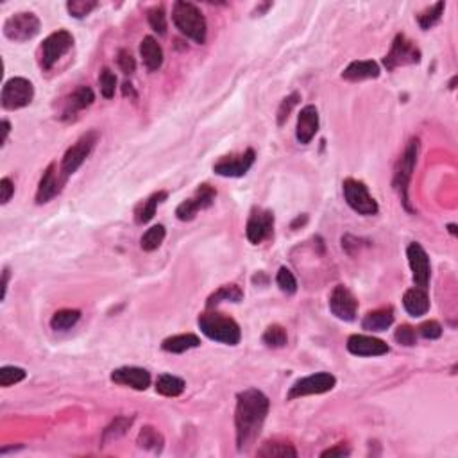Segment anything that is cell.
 I'll use <instances>...</instances> for the list:
<instances>
[{
	"mask_svg": "<svg viewBox=\"0 0 458 458\" xmlns=\"http://www.w3.org/2000/svg\"><path fill=\"white\" fill-rule=\"evenodd\" d=\"M271 401L262 390L247 389L237 396L235 430L238 451H247L259 435L268 415Z\"/></svg>",
	"mask_w": 458,
	"mask_h": 458,
	"instance_id": "6da1fadb",
	"label": "cell"
},
{
	"mask_svg": "<svg viewBox=\"0 0 458 458\" xmlns=\"http://www.w3.org/2000/svg\"><path fill=\"white\" fill-rule=\"evenodd\" d=\"M197 324H199L203 335H206L210 340L221 342L226 346H237L242 338V331H240L237 320L233 317L219 313V311H206L199 315Z\"/></svg>",
	"mask_w": 458,
	"mask_h": 458,
	"instance_id": "7a4b0ae2",
	"label": "cell"
},
{
	"mask_svg": "<svg viewBox=\"0 0 458 458\" xmlns=\"http://www.w3.org/2000/svg\"><path fill=\"white\" fill-rule=\"evenodd\" d=\"M172 20L174 26L178 27L179 33L185 35L186 38L194 39L195 44L201 45L206 42V18H204L203 11L195 4L185 2V0H178L172 8Z\"/></svg>",
	"mask_w": 458,
	"mask_h": 458,
	"instance_id": "3957f363",
	"label": "cell"
},
{
	"mask_svg": "<svg viewBox=\"0 0 458 458\" xmlns=\"http://www.w3.org/2000/svg\"><path fill=\"white\" fill-rule=\"evenodd\" d=\"M419 138H412L405 147V152L399 158L398 165H396V170H394V179L392 185L396 188V192L401 197V203L405 204L408 212H412L410 199H408V186H410L412 172L415 169V163H417V156H419Z\"/></svg>",
	"mask_w": 458,
	"mask_h": 458,
	"instance_id": "277c9868",
	"label": "cell"
},
{
	"mask_svg": "<svg viewBox=\"0 0 458 458\" xmlns=\"http://www.w3.org/2000/svg\"><path fill=\"white\" fill-rule=\"evenodd\" d=\"M97 142H99V133L97 131H88L86 134H82L81 138L68 147V151L63 156V161H61V176L65 179H68L72 174L77 172L81 169V165L86 161L88 156L91 154V151L95 149Z\"/></svg>",
	"mask_w": 458,
	"mask_h": 458,
	"instance_id": "5b68a950",
	"label": "cell"
},
{
	"mask_svg": "<svg viewBox=\"0 0 458 458\" xmlns=\"http://www.w3.org/2000/svg\"><path fill=\"white\" fill-rule=\"evenodd\" d=\"M342 190H344L346 203L349 204L351 210L358 213V215L371 217L380 212V206H378L376 199L369 194V188L365 186V183L349 178L344 181Z\"/></svg>",
	"mask_w": 458,
	"mask_h": 458,
	"instance_id": "8992f818",
	"label": "cell"
},
{
	"mask_svg": "<svg viewBox=\"0 0 458 458\" xmlns=\"http://www.w3.org/2000/svg\"><path fill=\"white\" fill-rule=\"evenodd\" d=\"M33 99H35V86L26 77H13L6 81L2 95H0L2 108L9 109V111L26 108L33 102Z\"/></svg>",
	"mask_w": 458,
	"mask_h": 458,
	"instance_id": "52a82bcc",
	"label": "cell"
},
{
	"mask_svg": "<svg viewBox=\"0 0 458 458\" xmlns=\"http://www.w3.org/2000/svg\"><path fill=\"white\" fill-rule=\"evenodd\" d=\"M421 61V51L415 47L414 42L407 38L405 35H398L394 38L390 51L387 52V56L383 57L385 68L392 72V70L399 68V66L407 65H417Z\"/></svg>",
	"mask_w": 458,
	"mask_h": 458,
	"instance_id": "ba28073f",
	"label": "cell"
},
{
	"mask_svg": "<svg viewBox=\"0 0 458 458\" xmlns=\"http://www.w3.org/2000/svg\"><path fill=\"white\" fill-rule=\"evenodd\" d=\"M42 22L35 13H15L4 22V36L11 42H29L39 35Z\"/></svg>",
	"mask_w": 458,
	"mask_h": 458,
	"instance_id": "9c48e42d",
	"label": "cell"
},
{
	"mask_svg": "<svg viewBox=\"0 0 458 458\" xmlns=\"http://www.w3.org/2000/svg\"><path fill=\"white\" fill-rule=\"evenodd\" d=\"M335 385H337V378L333 376V374H329V372H315V374H310V376H304L295 381L290 387L286 398L292 401V399L304 398V396H317V394H324L333 390Z\"/></svg>",
	"mask_w": 458,
	"mask_h": 458,
	"instance_id": "30bf717a",
	"label": "cell"
},
{
	"mask_svg": "<svg viewBox=\"0 0 458 458\" xmlns=\"http://www.w3.org/2000/svg\"><path fill=\"white\" fill-rule=\"evenodd\" d=\"M74 47V36L68 30H56L48 35L42 44V68L51 70L70 48Z\"/></svg>",
	"mask_w": 458,
	"mask_h": 458,
	"instance_id": "8fae6325",
	"label": "cell"
},
{
	"mask_svg": "<svg viewBox=\"0 0 458 458\" xmlns=\"http://www.w3.org/2000/svg\"><path fill=\"white\" fill-rule=\"evenodd\" d=\"M215 188H212L210 185H201L190 199L183 201V203L176 208V217L183 222L194 221L197 213L203 212V210H206V208H210L215 203Z\"/></svg>",
	"mask_w": 458,
	"mask_h": 458,
	"instance_id": "7c38bea8",
	"label": "cell"
},
{
	"mask_svg": "<svg viewBox=\"0 0 458 458\" xmlns=\"http://www.w3.org/2000/svg\"><path fill=\"white\" fill-rule=\"evenodd\" d=\"M255 160L256 152L253 149H247L242 154H231L221 158L213 165V172L217 176H222V178H242L251 170Z\"/></svg>",
	"mask_w": 458,
	"mask_h": 458,
	"instance_id": "4fadbf2b",
	"label": "cell"
},
{
	"mask_svg": "<svg viewBox=\"0 0 458 458\" xmlns=\"http://www.w3.org/2000/svg\"><path fill=\"white\" fill-rule=\"evenodd\" d=\"M274 231V213L271 210H264V208H255L247 221L246 235L247 240L253 246H259L265 242L267 238L273 237Z\"/></svg>",
	"mask_w": 458,
	"mask_h": 458,
	"instance_id": "5bb4252c",
	"label": "cell"
},
{
	"mask_svg": "<svg viewBox=\"0 0 458 458\" xmlns=\"http://www.w3.org/2000/svg\"><path fill=\"white\" fill-rule=\"evenodd\" d=\"M329 310L337 319L351 322L356 319V313H358V301L347 286L337 285L329 295Z\"/></svg>",
	"mask_w": 458,
	"mask_h": 458,
	"instance_id": "9a60e30c",
	"label": "cell"
},
{
	"mask_svg": "<svg viewBox=\"0 0 458 458\" xmlns=\"http://www.w3.org/2000/svg\"><path fill=\"white\" fill-rule=\"evenodd\" d=\"M407 258L412 268V277H414L415 286L426 288L432 277V265H430L428 253L424 251L421 244L414 242L407 247Z\"/></svg>",
	"mask_w": 458,
	"mask_h": 458,
	"instance_id": "2e32d148",
	"label": "cell"
},
{
	"mask_svg": "<svg viewBox=\"0 0 458 458\" xmlns=\"http://www.w3.org/2000/svg\"><path fill=\"white\" fill-rule=\"evenodd\" d=\"M346 347L351 355L363 356V358H369V356H383L390 351V347L387 346V342L380 340V338L376 337H371V335H351V337L347 338Z\"/></svg>",
	"mask_w": 458,
	"mask_h": 458,
	"instance_id": "e0dca14e",
	"label": "cell"
},
{
	"mask_svg": "<svg viewBox=\"0 0 458 458\" xmlns=\"http://www.w3.org/2000/svg\"><path fill=\"white\" fill-rule=\"evenodd\" d=\"M65 181L66 179L63 178L61 174H57L56 163L48 165L47 169H45L44 176H42V179H39L38 190H36V203L45 204L54 199L61 192Z\"/></svg>",
	"mask_w": 458,
	"mask_h": 458,
	"instance_id": "ac0fdd59",
	"label": "cell"
},
{
	"mask_svg": "<svg viewBox=\"0 0 458 458\" xmlns=\"http://www.w3.org/2000/svg\"><path fill=\"white\" fill-rule=\"evenodd\" d=\"M111 381L134 390H147L151 385V374L142 367H118L111 372Z\"/></svg>",
	"mask_w": 458,
	"mask_h": 458,
	"instance_id": "d6986e66",
	"label": "cell"
},
{
	"mask_svg": "<svg viewBox=\"0 0 458 458\" xmlns=\"http://www.w3.org/2000/svg\"><path fill=\"white\" fill-rule=\"evenodd\" d=\"M317 131H319V111L315 106H304L297 117L295 138L301 145H308L315 138Z\"/></svg>",
	"mask_w": 458,
	"mask_h": 458,
	"instance_id": "ffe728a7",
	"label": "cell"
},
{
	"mask_svg": "<svg viewBox=\"0 0 458 458\" xmlns=\"http://www.w3.org/2000/svg\"><path fill=\"white\" fill-rule=\"evenodd\" d=\"M95 100V93L93 90L88 86H79L75 88L74 93H70L65 100V106H63V111H61V118H65V120H72L75 118L79 111L82 109L90 108L91 104Z\"/></svg>",
	"mask_w": 458,
	"mask_h": 458,
	"instance_id": "44dd1931",
	"label": "cell"
},
{
	"mask_svg": "<svg viewBox=\"0 0 458 458\" xmlns=\"http://www.w3.org/2000/svg\"><path fill=\"white\" fill-rule=\"evenodd\" d=\"M403 306H405L408 315L412 317L426 315L430 310V297L426 288L414 286V288L407 290L405 295H403Z\"/></svg>",
	"mask_w": 458,
	"mask_h": 458,
	"instance_id": "7402d4cb",
	"label": "cell"
},
{
	"mask_svg": "<svg viewBox=\"0 0 458 458\" xmlns=\"http://www.w3.org/2000/svg\"><path fill=\"white\" fill-rule=\"evenodd\" d=\"M380 77V65L376 61H353L342 72V79L346 81H363V79H376Z\"/></svg>",
	"mask_w": 458,
	"mask_h": 458,
	"instance_id": "603a6c76",
	"label": "cell"
},
{
	"mask_svg": "<svg viewBox=\"0 0 458 458\" xmlns=\"http://www.w3.org/2000/svg\"><path fill=\"white\" fill-rule=\"evenodd\" d=\"M140 56L149 72H156L163 65V48L152 36H145L140 45Z\"/></svg>",
	"mask_w": 458,
	"mask_h": 458,
	"instance_id": "cb8c5ba5",
	"label": "cell"
},
{
	"mask_svg": "<svg viewBox=\"0 0 458 458\" xmlns=\"http://www.w3.org/2000/svg\"><path fill=\"white\" fill-rule=\"evenodd\" d=\"M394 322V310L390 306L380 308V310L369 311L367 315L363 317L362 328L367 331H385L389 329Z\"/></svg>",
	"mask_w": 458,
	"mask_h": 458,
	"instance_id": "d4e9b609",
	"label": "cell"
},
{
	"mask_svg": "<svg viewBox=\"0 0 458 458\" xmlns=\"http://www.w3.org/2000/svg\"><path fill=\"white\" fill-rule=\"evenodd\" d=\"M199 346L201 338L197 335H194V333H183V335H174V337L165 338L163 344H161V349L167 351V353L179 355V353H186V351Z\"/></svg>",
	"mask_w": 458,
	"mask_h": 458,
	"instance_id": "484cf974",
	"label": "cell"
},
{
	"mask_svg": "<svg viewBox=\"0 0 458 458\" xmlns=\"http://www.w3.org/2000/svg\"><path fill=\"white\" fill-rule=\"evenodd\" d=\"M256 455L262 458H295L297 450L286 441H268L256 451Z\"/></svg>",
	"mask_w": 458,
	"mask_h": 458,
	"instance_id": "4316f807",
	"label": "cell"
},
{
	"mask_svg": "<svg viewBox=\"0 0 458 458\" xmlns=\"http://www.w3.org/2000/svg\"><path fill=\"white\" fill-rule=\"evenodd\" d=\"M244 299V292L242 288L238 285H222L221 288L215 290L206 301V308L208 310H212L215 308L217 304L224 303V301H229V303H240Z\"/></svg>",
	"mask_w": 458,
	"mask_h": 458,
	"instance_id": "83f0119b",
	"label": "cell"
},
{
	"mask_svg": "<svg viewBox=\"0 0 458 458\" xmlns=\"http://www.w3.org/2000/svg\"><path fill=\"white\" fill-rule=\"evenodd\" d=\"M186 383L181 378L174 376V374H161L156 380V392L165 396V398H178L185 392Z\"/></svg>",
	"mask_w": 458,
	"mask_h": 458,
	"instance_id": "f1b7e54d",
	"label": "cell"
},
{
	"mask_svg": "<svg viewBox=\"0 0 458 458\" xmlns=\"http://www.w3.org/2000/svg\"><path fill=\"white\" fill-rule=\"evenodd\" d=\"M167 197H169L167 192H156V194H152L147 201H143V203L140 204L138 210H136V217H134L136 224H147L152 217L156 215L158 206H160L163 201H167Z\"/></svg>",
	"mask_w": 458,
	"mask_h": 458,
	"instance_id": "f546056e",
	"label": "cell"
},
{
	"mask_svg": "<svg viewBox=\"0 0 458 458\" xmlns=\"http://www.w3.org/2000/svg\"><path fill=\"white\" fill-rule=\"evenodd\" d=\"M138 446L142 450L152 451V453H161L165 444V439L160 432L152 426H143L138 433V439H136Z\"/></svg>",
	"mask_w": 458,
	"mask_h": 458,
	"instance_id": "4dcf8cb0",
	"label": "cell"
},
{
	"mask_svg": "<svg viewBox=\"0 0 458 458\" xmlns=\"http://www.w3.org/2000/svg\"><path fill=\"white\" fill-rule=\"evenodd\" d=\"M81 319V311L72 310V308H65V310L56 311L51 319V328L54 331H66V329L74 328Z\"/></svg>",
	"mask_w": 458,
	"mask_h": 458,
	"instance_id": "1f68e13d",
	"label": "cell"
},
{
	"mask_svg": "<svg viewBox=\"0 0 458 458\" xmlns=\"http://www.w3.org/2000/svg\"><path fill=\"white\" fill-rule=\"evenodd\" d=\"M133 421H134V417H126V415H120V417H117L115 421H111V424H109L108 428L104 430V433H102L104 444L117 441V439H120V437L126 435L127 430L133 426Z\"/></svg>",
	"mask_w": 458,
	"mask_h": 458,
	"instance_id": "d6a6232c",
	"label": "cell"
},
{
	"mask_svg": "<svg viewBox=\"0 0 458 458\" xmlns=\"http://www.w3.org/2000/svg\"><path fill=\"white\" fill-rule=\"evenodd\" d=\"M165 237H167V229H165L163 224L152 226V228H149L147 231L143 233L142 240H140V247L147 253L156 251V249L163 244Z\"/></svg>",
	"mask_w": 458,
	"mask_h": 458,
	"instance_id": "836d02e7",
	"label": "cell"
},
{
	"mask_svg": "<svg viewBox=\"0 0 458 458\" xmlns=\"http://www.w3.org/2000/svg\"><path fill=\"white\" fill-rule=\"evenodd\" d=\"M444 9H446L444 2H437V4L432 6V8L424 9L423 13L417 15V24H419L421 29L428 30L432 29L433 26H437V24L441 22L442 15H444Z\"/></svg>",
	"mask_w": 458,
	"mask_h": 458,
	"instance_id": "e575fe53",
	"label": "cell"
},
{
	"mask_svg": "<svg viewBox=\"0 0 458 458\" xmlns=\"http://www.w3.org/2000/svg\"><path fill=\"white\" fill-rule=\"evenodd\" d=\"M264 344L267 347H273V349H277V347H285L286 340H288V335H286V329L280 324H273L268 326L265 329L264 337H262Z\"/></svg>",
	"mask_w": 458,
	"mask_h": 458,
	"instance_id": "d590c367",
	"label": "cell"
},
{
	"mask_svg": "<svg viewBox=\"0 0 458 458\" xmlns=\"http://www.w3.org/2000/svg\"><path fill=\"white\" fill-rule=\"evenodd\" d=\"M27 372L22 367H15V365H4L0 369V387H11L15 383L26 380Z\"/></svg>",
	"mask_w": 458,
	"mask_h": 458,
	"instance_id": "8d00e7d4",
	"label": "cell"
},
{
	"mask_svg": "<svg viewBox=\"0 0 458 458\" xmlns=\"http://www.w3.org/2000/svg\"><path fill=\"white\" fill-rule=\"evenodd\" d=\"M95 0H70L66 2V11H68L70 17L74 18H84L97 8Z\"/></svg>",
	"mask_w": 458,
	"mask_h": 458,
	"instance_id": "74e56055",
	"label": "cell"
},
{
	"mask_svg": "<svg viewBox=\"0 0 458 458\" xmlns=\"http://www.w3.org/2000/svg\"><path fill=\"white\" fill-rule=\"evenodd\" d=\"M147 20L149 26L152 30H156L158 35H165L167 33V15H165L163 6H154L147 11Z\"/></svg>",
	"mask_w": 458,
	"mask_h": 458,
	"instance_id": "f35d334b",
	"label": "cell"
},
{
	"mask_svg": "<svg viewBox=\"0 0 458 458\" xmlns=\"http://www.w3.org/2000/svg\"><path fill=\"white\" fill-rule=\"evenodd\" d=\"M276 283L277 286H280L281 292H285V294L292 295L297 292V280H295L294 274L290 273L286 267H281L280 271H277Z\"/></svg>",
	"mask_w": 458,
	"mask_h": 458,
	"instance_id": "ab89813d",
	"label": "cell"
},
{
	"mask_svg": "<svg viewBox=\"0 0 458 458\" xmlns=\"http://www.w3.org/2000/svg\"><path fill=\"white\" fill-rule=\"evenodd\" d=\"M100 93L104 99H113L115 97V90H117V75L113 74L109 68H104L99 75Z\"/></svg>",
	"mask_w": 458,
	"mask_h": 458,
	"instance_id": "60d3db41",
	"label": "cell"
},
{
	"mask_svg": "<svg viewBox=\"0 0 458 458\" xmlns=\"http://www.w3.org/2000/svg\"><path fill=\"white\" fill-rule=\"evenodd\" d=\"M299 100H301V95H299L297 91L290 93L288 97H285V99L281 100L280 109H277V126H283V124H285L286 118L290 117V113H292V109L297 106Z\"/></svg>",
	"mask_w": 458,
	"mask_h": 458,
	"instance_id": "b9f144b4",
	"label": "cell"
},
{
	"mask_svg": "<svg viewBox=\"0 0 458 458\" xmlns=\"http://www.w3.org/2000/svg\"><path fill=\"white\" fill-rule=\"evenodd\" d=\"M394 338H396V342L401 344V346L410 347V346H414L415 340H417V333H415V328H412V326L403 324L396 329V333H394Z\"/></svg>",
	"mask_w": 458,
	"mask_h": 458,
	"instance_id": "7bdbcfd3",
	"label": "cell"
},
{
	"mask_svg": "<svg viewBox=\"0 0 458 458\" xmlns=\"http://www.w3.org/2000/svg\"><path fill=\"white\" fill-rule=\"evenodd\" d=\"M419 335L426 340H437L442 335V326L437 320H426L419 326Z\"/></svg>",
	"mask_w": 458,
	"mask_h": 458,
	"instance_id": "ee69618b",
	"label": "cell"
},
{
	"mask_svg": "<svg viewBox=\"0 0 458 458\" xmlns=\"http://www.w3.org/2000/svg\"><path fill=\"white\" fill-rule=\"evenodd\" d=\"M117 63L124 74H133L134 70H136V61H134V57L131 56V52L126 51V48L118 51Z\"/></svg>",
	"mask_w": 458,
	"mask_h": 458,
	"instance_id": "f6af8a7d",
	"label": "cell"
},
{
	"mask_svg": "<svg viewBox=\"0 0 458 458\" xmlns=\"http://www.w3.org/2000/svg\"><path fill=\"white\" fill-rule=\"evenodd\" d=\"M15 194V185L9 178L0 179V203L8 204Z\"/></svg>",
	"mask_w": 458,
	"mask_h": 458,
	"instance_id": "bcb514c9",
	"label": "cell"
},
{
	"mask_svg": "<svg viewBox=\"0 0 458 458\" xmlns=\"http://www.w3.org/2000/svg\"><path fill=\"white\" fill-rule=\"evenodd\" d=\"M351 455V450L347 448L346 444H337L335 448H329V450L322 451L320 453V457H349Z\"/></svg>",
	"mask_w": 458,
	"mask_h": 458,
	"instance_id": "7dc6e473",
	"label": "cell"
},
{
	"mask_svg": "<svg viewBox=\"0 0 458 458\" xmlns=\"http://www.w3.org/2000/svg\"><path fill=\"white\" fill-rule=\"evenodd\" d=\"M9 276H11V273H9V268L6 267L4 271H2V301H4V299H6V294H8Z\"/></svg>",
	"mask_w": 458,
	"mask_h": 458,
	"instance_id": "c3c4849f",
	"label": "cell"
},
{
	"mask_svg": "<svg viewBox=\"0 0 458 458\" xmlns=\"http://www.w3.org/2000/svg\"><path fill=\"white\" fill-rule=\"evenodd\" d=\"M122 91H124V97H131V99H136V97H138L131 82H124V84H122Z\"/></svg>",
	"mask_w": 458,
	"mask_h": 458,
	"instance_id": "681fc988",
	"label": "cell"
},
{
	"mask_svg": "<svg viewBox=\"0 0 458 458\" xmlns=\"http://www.w3.org/2000/svg\"><path fill=\"white\" fill-rule=\"evenodd\" d=\"M9 131H11V124L8 120H2V145H6V142H8Z\"/></svg>",
	"mask_w": 458,
	"mask_h": 458,
	"instance_id": "f907efd6",
	"label": "cell"
},
{
	"mask_svg": "<svg viewBox=\"0 0 458 458\" xmlns=\"http://www.w3.org/2000/svg\"><path fill=\"white\" fill-rule=\"evenodd\" d=\"M448 228H450V233H451V235H457V226H455V224H450V226H448Z\"/></svg>",
	"mask_w": 458,
	"mask_h": 458,
	"instance_id": "816d5d0a",
	"label": "cell"
},
{
	"mask_svg": "<svg viewBox=\"0 0 458 458\" xmlns=\"http://www.w3.org/2000/svg\"><path fill=\"white\" fill-rule=\"evenodd\" d=\"M455 84H457V77L451 79V82H450V88H451V90H453V88H455Z\"/></svg>",
	"mask_w": 458,
	"mask_h": 458,
	"instance_id": "f5cc1de1",
	"label": "cell"
}]
</instances>
